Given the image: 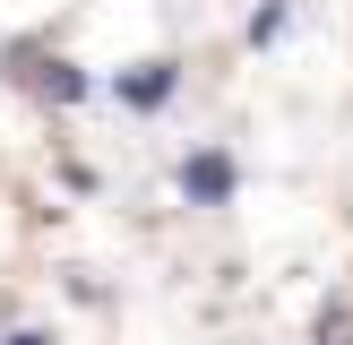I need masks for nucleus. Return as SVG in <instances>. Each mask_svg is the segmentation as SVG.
<instances>
[{
  "mask_svg": "<svg viewBox=\"0 0 353 345\" xmlns=\"http://www.w3.org/2000/svg\"><path fill=\"white\" fill-rule=\"evenodd\" d=\"M233 181H241V164H233L224 147H199V155L181 164V199H199V207H224V199H233Z\"/></svg>",
  "mask_w": 353,
  "mask_h": 345,
  "instance_id": "nucleus-1",
  "label": "nucleus"
},
{
  "mask_svg": "<svg viewBox=\"0 0 353 345\" xmlns=\"http://www.w3.org/2000/svg\"><path fill=\"white\" fill-rule=\"evenodd\" d=\"M172 86H181V69H172V61H138L130 78H121V103H138V112H155V103H164Z\"/></svg>",
  "mask_w": 353,
  "mask_h": 345,
  "instance_id": "nucleus-2",
  "label": "nucleus"
},
{
  "mask_svg": "<svg viewBox=\"0 0 353 345\" xmlns=\"http://www.w3.org/2000/svg\"><path fill=\"white\" fill-rule=\"evenodd\" d=\"M43 95H61V103H78V95H86V78H78V69H61V61H52V69H43Z\"/></svg>",
  "mask_w": 353,
  "mask_h": 345,
  "instance_id": "nucleus-3",
  "label": "nucleus"
},
{
  "mask_svg": "<svg viewBox=\"0 0 353 345\" xmlns=\"http://www.w3.org/2000/svg\"><path fill=\"white\" fill-rule=\"evenodd\" d=\"M9 345H43V337H9Z\"/></svg>",
  "mask_w": 353,
  "mask_h": 345,
  "instance_id": "nucleus-4",
  "label": "nucleus"
}]
</instances>
